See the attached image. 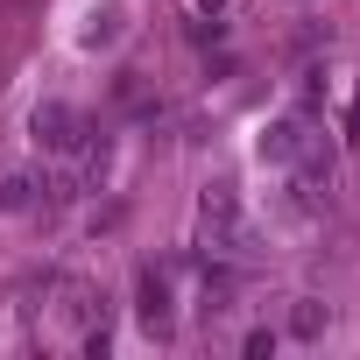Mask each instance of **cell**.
<instances>
[{
	"label": "cell",
	"mask_w": 360,
	"mask_h": 360,
	"mask_svg": "<svg viewBox=\"0 0 360 360\" xmlns=\"http://www.w3.org/2000/svg\"><path fill=\"white\" fill-rule=\"evenodd\" d=\"M198 248L205 255H255V226L240 219L233 184H205V198H198Z\"/></svg>",
	"instance_id": "6da1fadb"
},
{
	"label": "cell",
	"mask_w": 360,
	"mask_h": 360,
	"mask_svg": "<svg viewBox=\"0 0 360 360\" xmlns=\"http://www.w3.org/2000/svg\"><path fill=\"white\" fill-rule=\"evenodd\" d=\"M29 134H36V148H50V155H64V162H71V155L85 148V120H78V106H64V99L36 106Z\"/></svg>",
	"instance_id": "7a4b0ae2"
},
{
	"label": "cell",
	"mask_w": 360,
	"mask_h": 360,
	"mask_svg": "<svg viewBox=\"0 0 360 360\" xmlns=\"http://www.w3.org/2000/svg\"><path fill=\"white\" fill-rule=\"evenodd\" d=\"M141 325L169 332V276L162 269H141Z\"/></svg>",
	"instance_id": "3957f363"
},
{
	"label": "cell",
	"mask_w": 360,
	"mask_h": 360,
	"mask_svg": "<svg viewBox=\"0 0 360 360\" xmlns=\"http://www.w3.org/2000/svg\"><path fill=\"white\" fill-rule=\"evenodd\" d=\"M304 134H311L304 120H276V127H269V141H262V155H269V162H297Z\"/></svg>",
	"instance_id": "277c9868"
},
{
	"label": "cell",
	"mask_w": 360,
	"mask_h": 360,
	"mask_svg": "<svg viewBox=\"0 0 360 360\" xmlns=\"http://www.w3.org/2000/svg\"><path fill=\"white\" fill-rule=\"evenodd\" d=\"M325 325H332V311H325L318 297H297V311H290V339H325Z\"/></svg>",
	"instance_id": "5b68a950"
},
{
	"label": "cell",
	"mask_w": 360,
	"mask_h": 360,
	"mask_svg": "<svg viewBox=\"0 0 360 360\" xmlns=\"http://www.w3.org/2000/svg\"><path fill=\"white\" fill-rule=\"evenodd\" d=\"M29 191H36V176L8 169V176H0V212H22V205H29Z\"/></svg>",
	"instance_id": "8992f818"
},
{
	"label": "cell",
	"mask_w": 360,
	"mask_h": 360,
	"mask_svg": "<svg viewBox=\"0 0 360 360\" xmlns=\"http://www.w3.org/2000/svg\"><path fill=\"white\" fill-rule=\"evenodd\" d=\"M120 36V8H99L92 22H85V50H99V43H113Z\"/></svg>",
	"instance_id": "52a82bcc"
},
{
	"label": "cell",
	"mask_w": 360,
	"mask_h": 360,
	"mask_svg": "<svg viewBox=\"0 0 360 360\" xmlns=\"http://www.w3.org/2000/svg\"><path fill=\"white\" fill-rule=\"evenodd\" d=\"M240 346H248V353H255V360H262V353H276V332H269V325H255V332H248V339H240Z\"/></svg>",
	"instance_id": "ba28073f"
},
{
	"label": "cell",
	"mask_w": 360,
	"mask_h": 360,
	"mask_svg": "<svg viewBox=\"0 0 360 360\" xmlns=\"http://www.w3.org/2000/svg\"><path fill=\"white\" fill-rule=\"evenodd\" d=\"M346 141L360 148V99H353V120H346Z\"/></svg>",
	"instance_id": "9c48e42d"
},
{
	"label": "cell",
	"mask_w": 360,
	"mask_h": 360,
	"mask_svg": "<svg viewBox=\"0 0 360 360\" xmlns=\"http://www.w3.org/2000/svg\"><path fill=\"white\" fill-rule=\"evenodd\" d=\"M198 15H226V0H198Z\"/></svg>",
	"instance_id": "30bf717a"
}]
</instances>
